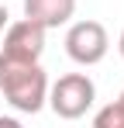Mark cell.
I'll use <instances>...</instances> for the list:
<instances>
[{
	"instance_id": "6da1fadb",
	"label": "cell",
	"mask_w": 124,
	"mask_h": 128,
	"mask_svg": "<svg viewBox=\"0 0 124 128\" xmlns=\"http://www.w3.org/2000/svg\"><path fill=\"white\" fill-rule=\"evenodd\" d=\"M0 94L21 114H38L48 97V76L38 59H10L0 52Z\"/></svg>"
},
{
	"instance_id": "7a4b0ae2",
	"label": "cell",
	"mask_w": 124,
	"mask_h": 128,
	"mask_svg": "<svg viewBox=\"0 0 124 128\" xmlns=\"http://www.w3.org/2000/svg\"><path fill=\"white\" fill-rule=\"evenodd\" d=\"M48 107L59 114V118H65V121H76V118H83L90 107H93V100H97V86H93V80L86 76V73H65V76H59L55 83L48 86Z\"/></svg>"
},
{
	"instance_id": "3957f363",
	"label": "cell",
	"mask_w": 124,
	"mask_h": 128,
	"mask_svg": "<svg viewBox=\"0 0 124 128\" xmlns=\"http://www.w3.org/2000/svg\"><path fill=\"white\" fill-rule=\"evenodd\" d=\"M107 48H110V38L100 21H76L65 31V56L79 66H97L107 56Z\"/></svg>"
},
{
	"instance_id": "277c9868",
	"label": "cell",
	"mask_w": 124,
	"mask_h": 128,
	"mask_svg": "<svg viewBox=\"0 0 124 128\" xmlns=\"http://www.w3.org/2000/svg\"><path fill=\"white\" fill-rule=\"evenodd\" d=\"M0 52L10 56V59H41V52H45V28L38 21H31V18L10 24L7 35H3V48Z\"/></svg>"
},
{
	"instance_id": "5b68a950",
	"label": "cell",
	"mask_w": 124,
	"mask_h": 128,
	"mask_svg": "<svg viewBox=\"0 0 124 128\" xmlns=\"http://www.w3.org/2000/svg\"><path fill=\"white\" fill-rule=\"evenodd\" d=\"M72 14H76V0H24V18L38 21L45 31L69 24Z\"/></svg>"
},
{
	"instance_id": "8992f818",
	"label": "cell",
	"mask_w": 124,
	"mask_h": 128,
	"mask_svg": "<svg viewBox=\"0 0 124 128\" xmlns=\"http://www.w3.org/2000/svg\"><path fill=\"white\" fill-rule=\"evenodd\" d=\"M93 125L97 128H124V90H121V97L114 104H107L103 111H97Z\"/></svg>"
},
{
	"instance_id": "52a82bcc",
	"label": "cell",
	"mask_w": 124,
	"mask_h": 128,
	"mask_svg": "<svg viewBox=\"0 0 124 128\" xmlns=\"http://www.w3.org/2000/svg\"><path fill=\"white\" fill-rule=\"evenodd\" d=\"M3 24H7V7L0 4V35H3Z\"/></svg>"
},
{
	"instance_id": "ba28073f",
	"label": "cell",
	"mask_w": 124,
	"mask_h": 128,
	"mask_svg": "<svg viewBox=\"0 0 124 128\" xmlns=\"http://www.w3.org/2000/svg\"><path fill=\"white\" fill-rule=\"evenodd\" d=\"M117 52H121V59H124V31H121V38H117Z\"/></svg>"
}]
</instances>
